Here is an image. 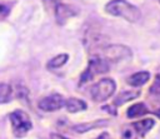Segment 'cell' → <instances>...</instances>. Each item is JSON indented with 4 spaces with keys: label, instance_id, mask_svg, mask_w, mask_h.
Returning <instances> with one entry per match:
<instances>
[{
    "label": "cell",
    "instance_id": "6da1fadb",
    "mask_svg": "<svg viewBox=\"0 0 160 139\" xmlns=\"http://www.w3.org/2000/svg\"><path fill=\"white\" fill-rule=\"evenodd\" d=\"M105 11L112 16L122 18L129 23H136L141 18V11L128 0H110L105 5Z\"/></svg>",
    "mask_w": 160,
    "mask_h": 139
},
{
    "label": "cell",
    "instance_id": "7a4b0ae2",
    "mask_svg": "<svg viewBox=\"0 0 160 139\" xmlns=\"http://www.w3.org/2000/svg\"><path fill=\"white\" fill-rule=\"evenodd\" d=\"M101 56L104 60L110 63H119L122 60H129L132 56L130 48L120 44H111V45H102L99 48V54H94Z\"/></svg>",
    "mask_w": 160,
    "mask_h": 139
},
{
    "label": "cell",
    "instance_id": "3957f363",
    "mask_svg": "<svg viewBox=\"0 0 160 139\" xmlns=\"http://www.w3.org/2000/svg\"><path fill=\"white\" fill-rule=\"evenodd\" d=\"M110 70V64L104 60L101 56L99 55H91L90 59H89V63H88V68L84 70V73L81 74L80 76V81L79 84L82 85L90 80H92L96 75H100V74H105Z\"/></svg>",
    "mask_w": 160,
    "mask_h": 139
},
{
    "label": "cell",
    "instance_id": "277c9868",
    "mask_svg": "<svg viewBox=\"0 0 160 139\" xmlns=\"http://www.w3.org/2000/svg\"><path fill=\"white\" fill-rule=\"evenodd\" d=\"M115 89H116V84H115L114 79L102 78L96 84H94L91 86L90 95L94 101L102 103V101L108 100L110 96H112V94L115 93Z\"/></svg>",
    "mask_w": 160,
    "mask_h": 139
},
{
    "label": "cell",
    "instance_id": "5b68a950",
    "mask_svg": "<svg viewBox=\"0 0 160 139\" xmlns=\"http://www.w3.org/2000/svg\"><path fill=\"white\" fill-rule=\"evenodd\" d=\"M9 118H10L12 133L16 138L25 136L28 134V131L32 128L31 119L28 115V113H25L24 110H20V109L14 110L12 113H10Z\"/></svg>",
    "mask_w": 160,
    "mask_h": 139
},
{
    "label": "cell",
    "instance_id": "8992f818",
    "mask_svg": "<svg viewBox=\"0 0 160 139\" xmlns=\"http://www.w3.org/2000/svg\"><path fill=\"white\" fill-rule=\"evenodd\" d=\"M65 105V99L60 94H51L39 100L38 106L44 111H55Z\"/></svg>",
    "mask_w": 160,
    "mask_h": 139
},
{
    "label": "cell",
    "instance_id": "52a82bcc",
    "mask_svg": "<svg viewBox=\"0 0 160 139\" xmlns=\"http://www.w3.org/2000/svg\"><path fill=\"white\" fill-rule=\"evenodd\" d=\"M78 10L74 8V6H70L68 4H58L55 6V19H56V23L59 25H64L70 18L78 15Z\"/></svg>",
    "mask_w": 160,
    "mask_h": 139
},
{
    "label": "cell",
    "instance_id": "ba28073f",
    "mask_svg": "<svg viewBox=\"0 0 160 139\" xmlns=\"http://www.w3.org/2000/svg\"><path fill=\"white\" fill-rule=\"evenodd\" d=\"M155 125V120L151 119V118H148V119H142V120H139V121H135L131 124V128L134 129V131L140 135V136H145L148 131L151 130V128Z\"/></svg>",
    "mask_w": 160,
    "mask_h": 139
},
{
    "label": "cell",
    "instance_id": "9c48e42d",
    "mask_svg": "<svg viewBox=\"0 0 160 139\" xmlns=\"http://www.w3.org/2000/svg\"><path fill=\"white\" fill-rule=\"evenodd\" d=\"M149 80H150V73L149 71H138V73H134L132 75H130L126 81L129 85L138 88V86H142Z\"/></svg>",
    "mask_w": 160,
    "mask_h": 139
},
{
    "label": "cell",
    "instance_id": "30bf717a",
    "mask_svg": "<svg viewBox=\"0 0 160 139\" xmlns=\"http://www.w3.org/2000/svg\"><path fill=\"white\" fill-rule=\"evenodd\" d=\"M64 106L66 108L69 113H78V111H82L86 109V103L78 98H69L65 100Z\"/></svg>",
    "mask_w": 160,
    "mask_h": 139
},
{
    "label": "cell",
    "instance_id": "8fae6325",
    "mask_svg": "<svg viewBox=\"0 0 160 139\" xmlns=\"http://www.w3.org/2000/svg\"><path fill=\"white\" fill-rule=\"evenodd\" d=\"M106 124H109L108 120H94L91 123H82V124H79V125H74L72 130H75L76 133H85V131L100 128L102 125H106Z\"/></svg>",
    "mask_w": 160,
    "mask_h": 139
},
{
    "label": "cell",
    "instance_id": "7c38bea8",
    "mask_svg": "<svg viewBox=\"0 0 160 139\" xmlns=\"http://www.w3.org/2000/svg\"><path fill=\"white\" fill-rule=\"evenodd\" d=\"M138 96H140V91L136 90V91H132V90H128V91H121L115 99H114V105L119 106V105H122L130 100H134L136 99Z\"/></svg>",
    "mask_w": 160,
    "mask_h": 139
},
{
    "label": "cell",
    "instance_id": "4fadbf2b",
    "mask_svg": "<svg viewBox=\"0 0 160 139\" xmlns=\"http://www.w3.org/2000/svg\"><path fill=\"white\" fill-rule=\"evenodd\" d=\"M149 113V109L146 108V105L144 103H136L134 105H131L128 110H126V115L129 118H139V116H144L145 114Z\"/></svg>",
    "mask_w": 160,
    "mask_h": 139
},
{
    "label": "cell",
    "instance_id": "5bb4252c",
    "mask_svg": "<svg viewBox=\"0 0 160 139\" xmlns=\"http://www.w3.org/2000/svg\"><path fill=\"white\" fill-rule=\"evenodd\" d=\"M68 59H69V55H68V54H59V55L51 58V59L48 61L46 68H48V69H58V68L62 66V65L68 61Z\"/></svg>",
    "mask_w": 160,
    "mask_h": 139
},
{
    "label": "cell",
    "instance_id": "9a60e30c",
    "mask_svg": "<svg viewBox=\"0 0 160 139\" xmlns=\"http://www.w3.org/2000/svg\"><path fill=\"white\" fill-rule=\"evenodd\" d=\"M12 88L6 83H0V104L9 103L11 100Z\"/></svg>",
    "mask_w": 160,
    "mask_h": 139
},
{
    "label": "cell",
    "instance_id": "2e32d148",
    "mask_svg": "<svg viewBox=\"0 0 160 139\" xmlns=\"http://www.w3.org/2000/svg\"><path fill=\"white\" fill-rule=\"evenodd\" d=\"M149 91H150L151 94H154V95L160 96V73L155 75L154 81H152V84H151V86H150Z\"/></svg>",
    "mask_w": 160,
    "mask_h": 139
},
{
    "label": "cell",
    "instance_id": "e0dca14e",
    "mask_svg": "<svg viewBox=\"0 0 160 139\" xmlns=\"http://www.w3.org/2000/svg\"><path fill=\"white\" fill-rule=\"evenodd\" d=\"M134 129L131 128V125L130 126H125L124 129H122V139H132V136H134Z\"/></svg>",
    "mask_w": 160,
    "mask_h": 139
},
{
    "label": "cell",
    "instance_id": "ac0fdd59",
    "mask_svg": "<svg viewBox=\"0 0 160 139\" xmlns=\"http://www.w3.org/2000/svg\"><path fill=\"white\" fill-rule=\"evenodd\" d=\"M9 10H10V8H8V6H6V5H4V4H0V16H1V18L8 16Z\"/></svg>",
    "mask_w": 160,
    "mask_h": 139
},
{
    "label": "cell",
    "instance_id": "d6986e66",
    "mask_svg": "<svg viewBox=\"0 0 160 139\" xmlns=\"http://www.w3.org/2000/svg\"><path fill=\"white\" fill-rule=\"evenodd\" d=\"M50 136H51V139H68V138H65V136H62L60 134H56V133H52Z\"/></svg>",
    "mask_w": 160,
    "mask_h": 139
},
{
    "label": "cell",
    "instance_id": "ffe728a7",
    "mask_svg": "<svg viewBox=\"0 0 160 139\" xmlns=\"http://www.w3.org/2000/svg\"><path fill=\"white\" fill-rule=\"evenodd\" d=\"M98 139H110V138H109V134L108 133H102Z\"/></svg>",
    "mask_w": 160,
    "mask_h": 139
},
{
    "label": "cell",
    "instance_id": "44dd1931",
    "mask_svg": "<svg viewBox=\"0 0 160 139\" xmlns=\"http://www.w3.org/2000/svg\"><path fill=\"white\" fill-rule=\"evenodd\" d=\"M154 114H155L158 118H160V108H159L158 110H155V111H154Z\"/></svg>",
    "mask_w": 160,
    "mask_h": 139
},
{
    "label": "cell",
    "instance_id": "7402d4cb",
    "mask_svg": "<svg viewBox=\"0 0 160 139\" xmlns=\"http://www.w3.org/2000/svg\"><path fill=\"white\" fill-rule=\"evenodd\" d=\"M159 1H160V0H159Z\"/></svg>",
    "mask_w": 160,
    "mask_h": 139
}]
</instances>
